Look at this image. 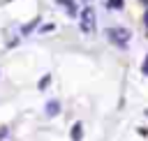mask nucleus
Returning a JSON list of instances; mask_svg holds the SVG:
<instances>
[{
  "label": "nucleus",
  "mask_w": 148,
  "mask_h": 141,
  "mask_svg": "<svg viewBox=\"0 0 148 141\" xmlns=\"http://www.w3.org/2000/svg\"><path fill=\"white\" fill-rule=\"evenodd\" d=\"M106 39H109L113 46L125 49V46L130 44V39H132V32H130L127 28H109V30H106Z\"/></svg>",
  "instance_id": "1"
},
{
  "label": "nucleus",
  "mask_w": 148,
  "mask_h": 141,
  "mask_svg": "<svg viewBox=\"0 0 148 141\" xmlns=\"http://www.w3.org/2000/svg\"><path fill=\"white\" fill-rule=\"evenodd\" d=\"M95 21H97L95 9H92V7H86V9L81 12V30H83V32H92V30H95Z\"/></svg>",
  "instance_id": "2"
},
{
  "label": "nucleus",
  "mask_w": 148,
  "mask_h": 141,
  "mask_svg": "<svg viewBox=\"0 0 148 141\" xmlns=\"http://www.w3.org/2000/svg\"><path fill=\"white\" fill-rule=\"evenodd\" d=\"M58 2L65 7V12H67L69 16H74V14H76V2H74V0H58Z\"/></svg>",
  "instance_id": "3"
},
{
  "label": "nucleus",
  "mask_w": 148,
  "mask_h": 141,
  "mask_svg": "<svg viewBox=\"0 0 148 141\" xmlns=\"http://www.w3.org/2000/svg\"><path fill=\"white\" fill-rule=\"evenodd\" d=\"M58 111H60V104H58L56 99H51V102L46 104V116H56Z\"/></svg>",
  "instance_id": "4"
},
{
  "label": "nucleus",
  "mask_w": 148,
  "mask_h": 141,
  "mask_svg": "<svg viewBox=\"0 0 148 141\" xmlns=\"http://www.w3.org/2000/svg\"><path fill=\"white\" fill-rule=\"evenodd\" d=\"M81 136H83V127H81V123H76L72 127V141H81Z\"/></svg>",
  "instance_id": "5"
},
{
  "label": "nucleus",
  "mask_w": 148,
  "mask_h": 141,
  "mask_svg": "<svg viewBox=\"0 0 148 141\" xmlns=\"http://www.w3.org/2000/svg\"><path fill=\"white\" fill-rule=\"evenodd\" d=\"M106 7H109V9L120 12V9H123V0H106Z\"/></svg>",
  "instance_id": "6"
},
{
  "label": "nucleus",
  "mask_w": 148,
  "mask_h": 141,
  "mask_svg": "<svg viewBox=\"0 0 148 141\" xmlns=\"http://www.w3.org/2000/svg\"><path fill=\"white\" fill-rule=\"evenodd\" d=\"M141 72H143V74H148V58L143 60V65H141Z\"/></svg>",
  "instance_id": "7"
},
{
  "label": "nucleus",
  "mask_w": 148,
  "mask_h": 141,
  "mask_svg": "<svg viewBox=\"0 0 148 141\" xmlns=\"http://www.w3.org/2000/svg\"><path fill=\"white\" fill-rule=\"evenodd\" d=\"M5 134H7V129H5V127H0V139H2Z\"/></svg>",
  "instance_id": "8"
},
{
  "label": "nucleus",
  "mask_w": 148,
  "mask_h": 141,
  "mask_svg": "<svg viewBox=\"0 0 148 141\" xmlns=\"http://www.w3.org/2000/svg\"><path fill=\"white\" fill-rule=\"evenodd\" d=\"M146 25H148V12H146Z\"/></svg>",
  "instance_id": "9"
}]
</instances>
